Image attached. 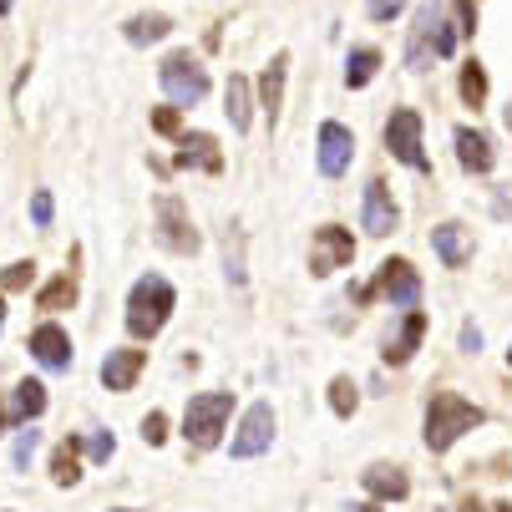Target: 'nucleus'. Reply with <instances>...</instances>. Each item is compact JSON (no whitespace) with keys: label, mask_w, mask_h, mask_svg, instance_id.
Here are the masks:
<instances>
[{"label":"nucleus","mask_w":512,"mask_h":512,"mask_svg":"<svg viewBox=\"0 0 512 512\" xmlns=\"http://www.w3.org/2000/svg\"><path fill=\"white\" fill-rule=\"evenodd\" d=\"M173 305H178L173 284H168L163 274H142V279L132 284V295H127V330H132L137 340H153V335L168 325Z\"/></svg>","instance_id":"1"},{"label":"nucleus","mask_w":512,"mask_h":512,"mask_svg":"<svg viewBox=\"0 0 512 512\" xmlns=\"http://www.w3.org/2000/svg\"><path fill=\"white\" fill-rule=\"evenodd\" d=\"M482 421H487L482 406L462 401L457 391H436V396L426 401V447H431V452H447L462 431H472V426H482Z\"/></svg>","instance_id":"2"},{"label":"nucleus","mask_w":512,"mask_h":512,"mask_svg":"<svg viewBox=\"0 0 512 512\" xmlns=\"http://www.w3.org/2000/svg\"><path fill=\"white\" fill-rule=\"evenodd\" d=\"M229 411H234V391H203V396H193L188 411H183V436L198 452L218 447V436H224V426H229Z\"/></svg>","instance_id":"3"},{"label":"nucleus","mask_w":512,"mask_h":512,"mask_svg":"<svg viewBox=\"0 0 512 512\" xmlns=\"http://www.w3.org/2000/svg\"><path fill=\"white\" fill-rule=\"evenodd\" d=\"M376 295H386V300L401 305V310H416V305H421V274H416L406 259H386L381 274H376V284L355 289V300H360V305H365V300H376Z\"/></svg>","instance_id":"4"},{"label":"nucleus","mask_w":512,"mask_h":512,"mask_svg":"<svg viewBox=\"0 0 512 512\" xmlns=\"http://www.w3.org/2000/svg\"><path fill=\"white\" fill-rule=\"evenodd\" d=\"M426 46H431V56L457 51V26L442 16V0H426V6L416 11V41H411V66L416 71L426 66Z\"/></svg>","instance_id":"5"},{"label":"nucleus","mask_w":512,"mask_h":512,"mask_svg":"<svg viewBox=\"0 0 512 512\" xmlns=\"http://www.w3.org/2000/svg\"><path fill=\"white\" fill-rule=\"evenodd\" d=\"M158 82H163V92L173 97V107H193V102L208 97V77H203V66H198L188 51H178V56H168V61L158 66Z\"/></svg>","instance_id":"6"},{"label":"nucleus","mask_w":512,"mask_h":512,"mask_svg":"<svg viewBox=\"0 0 512 512\" xmlns=\"http://www.w3.org/2000/svg\"><path fill=\"white\" fill-rule=\"evenodd\" d=\"M386 148H391V158H401L406 168L431 173V163H426V153H421V112H411V107L391 112V122H386Z\"/></svg>","instance_id":"7"},{"label":"nucleus","mask_w":512,"mask_h":512,"mask_svg":"<svg viewBox=\"0 0 512 512\" xmlns=\"http://www.w3.org/2000/svg\"><path fill=\"white\" fill-rule=\"evenodd\" d=\"M355 259V239L340 229V224H325V229H315V239H310V274H335V269H345Z\"/></svg>","instance_id":"8"},{"label":"nucleus","mask_w":512,"mask_h":512,"mask_svg":"<svg viewBox=\"0 0 512 512\" xmlns=\"http://www.w3.org/2000/svg\"><path fill=\"white\" fill-rule=\"evenodd\" d=\"M315 148H320V153H315L320 173H325V178H340V173L350 168V158H355V137H350L345 122H320Z\"/></svg>","instance_id":"9"},{"label":"nucleus","mask_w":512,"mask_h":512,"mask_svg":"<svg viewBox=\"0 0 512 512\" xmlns=\"http://www.w3.org/2000/svg\"><path fill=\"white\" fill-rule=\"evenodd\" d=\"M269 442H274V411H269V401H259V406H249V416H244L239 436L229 442V452H234L239 462H249V457L269 452Z\"/></svg>","instance_id":"10"},{"label":"nucleus","mask_w":512,"mask_h":512,"mask_svg":"<svg viewBox=\"0 0 512 512\" xmlns=\"http://www.w3.org/2000/svg\"><path fill=\"white\" fill-rule=\"evenodd\" d=\"M148 371V350H137V345H122V350H107L102 360V386L107 391H132V381Z\"/></svg>","instance_id":"11"},{"label":"nucleus","mask_w":512,"mask_h":512,"mask_svg":"<svg viewBox=\"0 0 512 512\" xmlns=\"http://www.w3.org/2000/svg\"><path fill=\"white\" fill-rule=\"evenodd\" d=\"M158 224H163V244L178 254H198V234H193V218L183 213L178 198H158Z\"/></svg>","instance_id":"12"},{"label":"nucleus","mask_w":512,"mask_h":512,"mask_svg":"<svg viewBox=\"0 0 512 512\" xmlns=\"http://www.w3.org/2000/svg\"><path fill=\"white\" fill-rule=\"evenodd\" d=\"M31 355L46 365V371H66V365H71V335L46 320V325L31 330Z\"/></svg>","instance_id":"13"},{"label":"nucleus","mask_w":512,"mask_h":512,"mask_svg":"<svg viewBox=\"0 0 512 512\" xmlns=\"http://www.w3.org/2000/svg\"><path fill=\"white\" fill-rule=\"evenodd\" d=\"M396 203H391V193H386V183L381 178H371L365 183V229H371L376 239H386L391 229H396Z\"/></svg>","instance_id":"14"},{"label":"nucleus","mask_w":512,"mask_h":512,"mask_svg":"<svg viewBox=\"0 0 512 512\" xmlns=\"http://www.w3.org/2000/svg\"><path fill=\"white\" fill-rule=\"evenodd\" d=\"M178 168H203V173H224V158H218V142L208 132H188L178 142Z\"/></svg>","instance_id":"15"},{"label":"nucleus","mask_w":512,"mask_h":512,"mask_svg":"<svg viewBox=\"0 0 512 512\" xmlns=\"http://www.w3.org/2000/svg\"><path fill=\"white\" fill-rule=\"evenodd\" d=\"M360 482H365V492H371V497H381V502H401V497L411 492L406 472H401V467H386V462L365 467V472H360Z\"/></svg>","instance_id":"16"},{"label":"nucleus","mask_w":512,"mask_h":512,"mask_svg":"<svg viewBox=\"0 0 512 512\" xmlns=\"http://www.w3.org/2000/svg\"><path fill=\"white\" fill-rule=\"evenodd\" d=\"M431 249L436 259H442L447 269H462L472 259V239L462 234V224H442V229H431Z\"/></svg>","instance_id":"17"},{"label":"nucleus","mask_w":512,"mask_h":512,"mask_svg":"<svg viewBox=\"0 0 512 512\" xmlns=\"http://www.w3.org/2000/svg\"><path fill=\"white\" fill-rule=\"evenodd\" d=\"M284 77H289V51H279L269 66H264V77H259V102L269 112V127L279 122V102H284Z\"/></svg>","instance_id":"18"},{"label":"nucleus","mask_w":512,"mask_h":512,"mask_svg":"<svg viewBox=\"0 0 512 512\" xmlns=\"http://www.w3.org/2000/svg\"><path fill=\"white\" fill-rule=\"evenodd\" d=\"M457 158L467 173H492V142L472 127H457Z\"/></svg>","instance_id":"19"},{"label":"nucleus","mask_w":512,"mask_h":512,"mask_svg":"<svg viewBox=\"0 0 512 512\" xmlns=\"http://www.w3.org/2000/svg\"><path fill=\"white\" fill-rule=\"evenodd\" d=\"M421 335H426V315H421V310H406V325H401V335H396V340H386V360H391V365H406V360L416 355Z\"/></svg>","instance_id":"20"},{"label":"nucleus","mask_w":512,"mask_h":512,"mask_svg":"<svg viewBox=\"0 0 512 512\" xmlns=\"http://www.w3.org/2000/svg\"><path fill=\"white\" fill-rule=\"evenodd\" d=\"M51 477H56L61 487H77V482H82V436H66V442L56 447Z\"/></svg>","instance_id":"21"},{"label":"nucleus","mask_w":512,"mask_h":512,"mask_svg":"<svg viewBox=\"0 0 512 512\" xmlns=\"http://www.w3.org/2000/svg\"><path fill=\"white\" fill-rule=\"evenodd\" d=\"M381 71V51L376 46H355L350 61H345V87H365Z\"/></svg>","instance_id":"22"},{"label":"nucleus","mask_w":512,"mask_h":512,"mask_svg":"<svg viewBox=\"0 0 512 512\" xmlns=\"http://www.w3.org/2000/svg\"><path fill=\"white\" fill-rule=\"evenodd\" d=\"M122 31H127L132 46H153V41H163V36L173 31V21H168V16H132Z\"/></svg>","instance_id":"23"},{"label":"nucleus","mask_w":512,"mask_h":512,"mask_svg":"<svg viewBox=\"0 0 512 512\" xmlns=\"http://www.w3.org/2000/svg\"><path fill=\"white\" fill-rule=\"evenodd\" d=\"M224 112H229L234 132H249V82H244V77H229V92H224Z\"/></svg>","instance_id":"24"},{"label":"nucleus","mask_w":512,"mask_h":512,"mask_svg":"<svg viewBox=\"0 0 512 512\" xmlns=\"http://www.w3.org/2000/svg\"><path fill=\"white\" fill-rule=\"evenodd\" d=\"M11 411H16L21 421H36V416L46 411V386H41V381H21L16 396H11Z\"/></svg>","instance_id":"25"},{"label":"nucleus","mask_w":512,"mask_h":512,"mask_svg":"<svg viewBox=\"0 0 512 512\" xmlns=\"http://www.w3.org/2000/svg\"><path fill=\"white\" fill-rule=\"evenodd\" d=\"M330 406H335V416H340V421H345V416H355L360 391H355V381H350V376H335V381H330Z\"/></svg>","instance_id":"26"},{"label":"nucleus","mask_w":512,"mask_h":512,"mask_svg":"<svg viewBox=\"0 0 512 512\" xmlns=\"http://www.w3.org/2000/svg\"><path fill=\"white\" fill-rule=\"evenodd\" d=\"M462 97H467V107H482L487 102V71L477 61L462 66Z\"/></svg>","instance_id":"27"},{"label":"nucleus","mask_w":512,"mask_h":512,"mask_svg":"<svg viewBox=\"0 0 512 512\" xmlns=\"http://www.w3.org/2000/svg\"><path fill=\"white\" fill-rule=\"evenodd\" d=\"M71 300H77V284L71 279H56L41 289V310H71Z\"/></svg>","instance_id":"28"},{"label":"nucleus","mask_w":512,"mask_h":512,"mask_svg":"<svg viewBox=\"0 0 512 512\" xmlns=\"http://www.w3.org/2000/svg\"><path fill=\"white\" fill-rule=\"evenodd\" d=\"M31 279H36V264L31 259H16V264L0 269V289H26Z\"/></svg>","instance_id":"29"},{"label":"nucleus","mask_w":512,"mask_h":512,"mask_svg":"<svg viewBox=\"0 0 512 512\" xmlns=\"http://www.w3.org/2000/svg\"><path fill=\"white\" fill-rule=\"evenodd\" d=\"M142 442H148V447H163V442H168V416H163V411L142 416Z\"/></svg>","instance_id":"30"},{"label":"nucleus","mask_w":512,"mask_h":512,"mask_svg":"<svg viewBox=\"0 0 512 512\" xmlns=\"http://www.w3.org/2000/svg\"><path fill=\"white\" fill-rule=\"evenodd\" d=\"M36 442H41V436H36V431L26 426V431L16 436V452H11V462H16V467H26V462L36 457Z\"/></svg>","instance_id":"31"},{"label":"nucleus","mask_w":512,"mask_h":512,"mask_svg":"<svg viewBox=\"0 0 512 512\" xmlns=\"http://www.w3.org/2000/svg\"><path fill=\"white\" fill-rule=\"evenodd\" d=\"M87 452H92V462H107V457L117 452V442H112V431H97L92 442H87Z\"/></svg>","instance_id":"32"},{"label":"nucleus","mask_w":512,"mask_h":512,"mask_svg":"<svg viewBox=\"0 0 512 512\" xmlns=\"http://www.w3.org/2000/svg\"><path fill=\"white\" fill-rule=\"evenodd\" d=\"M457 31H462V36L477 31V6H472V0H457Z\"/></svg>","instance_id":"33"},{"label":"nucleus","mask_w":512,"mask_h":512,"mask_svg":"<svg viewBox=\"0 0 512 512\" xmlns=\"http://www.w3.org/2000/svg\"><path fill=\"white\" fill-rule=\"evenodd\" d=\"M406 11V0H371V21H391Z\"/></svg>","instance_id":"34"},{"label":"nucleus","mask_w":512,"mask_h":512,"mask_svg":"<svg viewBox=\"0 0 512 512\" xmlns=\"http://www.w3.org/2000/svg\"><path fill=\"white\" fill-rule=\"evenodd\" d=\"M31 218H36V224H41V229L51 224V193H46V188H41V193L31 198Z\"/></svg>","instance_id":"35"},{"label":"nucleus","mask_w":512,"mask_h":512,"mask_svg":"<svg viewBox=\"0 0 512 512\" xmlns=\"http://www.w3.org/2000/svg\"><path fill=\"white\" fill-rule=\"evenodd\" d=\"M153 127L158 132H178V107H158L153 112Z\"/></svg>","instance_id":"36"},{"label":"nucleus","mask_w":512,"mask_h":512,"mask_svg":"<svg viewBox=\"0 0 512 512\" xmlns=\"http://www.w3.org/2000/svg\"><path fill=\"white\" fill-rule=\"evenodd\" d=\"M462 350H467V355L482 350V330H477V325H462Z\"/></svg>","instance_id":"37"},{"label":"nucleus","mask_w":512,"mask_h":512,"mask_svg":"<svg viewBox=\"0 0 512 512\" xmlns=\"http://www.w3.org/2000/svg\"><path fill=\"white\" fill-rule=\"evenodd\" d=\"M11 416H16V411H11L6 401H0V436H6V426H11Z\"/></svg>","instance_id":"38"},{"label":"nucleus","mask_w":512,"mask_h":512,"mask_svg":"<svg viewBox=\"0 0 512 512\" xmlns=\"http://www.w3.org/2000/svg\"><path fill=\"white\" fill-rule=\"evenodd\" d=\"M350 512H381V507H376V502H355Z\"/></svg>","instance_id":"39"},{"label":"nucleus","mask_w":512,"mask_h":512,"mask_svg":"<svg viewBox=\"0 0 512 512\" xmlns=\"http://www.w3.org/2000/svg\"><path fill=\"white\" fill-rule=\"evenodd\" d=\"M11 6H16V0H0V16H6V11H11Z\"/></svg>","instance_id":"40"},{"label":"nucleus","mask_w":512,"mask_h":512,"mask_svg":"<svg viewBox=\"0 0 512 512\" xmlns=\"http://www.w3.org/2000/svg\"><path fill=\"white\" fill-rule=\"evenodd\" d=\"M457 512H482V507H477V502H467V507H457Z\"/></svg>","instance_id":"41"},{"label":"nucleus","mask_w":512,"mask_h":512,"mask_svg":"<svg viewBox=\"0 0 512 512\" xmlns=\"http://www.w3.org/2000/svg\"><path fill=\"white\" fill-rule=\"evenodd\" d=\"M492 512H512V502H502V507H492Z\"/></svg>","instance_id":"42"},{"label":"nucleus","mask_w":512,"mask_h":512,"mask_svg":"<svg viewBox=\"0 0 512 512\" xmlns=\"http://www.w3.org/2000/svg\"><path fill=\"white\" fill-rule=\"evenodd\" d=\"M0 325H6V300H0Z\"/></svg>","instance_id":"43"},{"label":"nucleus","mask_w":512,"mask_h":512,"mask_svg":"<svg viewBox=\"0 0 512 512\" xmlns=\"http://www.w3.org/2000/svg\"><path fill=\"white\" fill-rule=\"evenodd\" d=\"M507 132H512V107H507Z\"/></svg>","instance_id":"44"},{"label":"nucleus","mask_w":512,"mask_h":512,"mask_svg":"<svg viewBox=\"0 0 512 512\" xmlns=\"http://www.w3.org/2000/svg\"><path fill=\"white\" fill-rule=\"evenodd\" d=\"M117 512H132V507H117Z\"/></svg>","instance_id":"45"},{"label":"nucleus","mask_w":512,"mask_h":512,"mask_svg":"<svg viewBox=\"0 0 512 512\" xmlns=\"http://www.w3.org/2000/svg\"><path fill=\"white\" fill-rule=\"evenodd\" d=\"M507 365H512V350H507Z\"/></svg>","instance_id":"46"}]
</instances>
